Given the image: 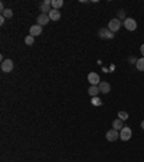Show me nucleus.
Returning <instances> with one entry per match:
<instances>
[{
  "label": "nucleus",
  "mask_w": 144,
  "mask_h": 162,
  "mask_svg": "<svg viewBox=\"0 0 144 162\" xmlns=\"http://www.w3.org/2000/svg\"><path fill=\"white\" fill-rule=\"evenodd\" d=\"M131 135H133L131 129H130V127H127V126H124L123 129L120 130V139H121V141H124V142L130 141V139H131Z\"/></svg>",
  "instance_id": "obj_1"
},
{
  "label": "nucleus",
  "mask_w": 144,
  "mask_h": 162,
  "mask_svg": "<svg viewBox=\"0 0 144 162\" xmlns=\"http://www.w3.org/2000/svg\"><path fill=\"white\" fill-rule=\"evenodd\" d=\"M107 28H108L110 30H111L112 33L118 32L120 28H121V21H120V19H111V21H110V23H108Z\"/></svg>",
  "instance_id": "obj_2"
},
{
  "label": "nucleus",
  "mask_w": 144,
  "mask_h": 162,
  "mask_svg": "<svg viewBox=\"0 0 144 162\" xmlns=\"http://www.w3.org/2000/svg\"><path fill=\"white\" fill-rule=\"evenodd\" d=\"M124 28L127 30H130V32H133V30L137 29V22L134 21V19H131V17H127V19L124 21Z\"/></svg>",
  "instance_id": "obj_3"
},
{
  "label": "nucleus",
  "mask_w": 144,
  "mask_h": 162,
  "mask_svg": "<svg viewBox=\"0 0 144 162\" xmlns=\"http://www.w3.org/2000/svg\"><path fill=\"white\" fill-rule=\"evenodd\" d=\"M2 71H3V72H12L13 71V61L12 59H3V61H2Z\"/></svg>",
  "instance_id": "obj_4"
},
{
  "label": "nucleus",
  "mask_w": 144,
  "mask_h": 162,
  "mask_svg": "<svg viewBox=\"0 0 144 162\" xmlns=\"http://www.w3.org/2000/svg\"><path fill=\"white\" fill-rule=\"evenodd\" d=\"M98 35H99L101 39H112V38H114V33L108 29V28H103V29H99Z\"/></svg>",
  "instance_id": "obj_5"
},
{
  "label": "nucleus",
  "mask_w": 144,
  "mask_h": 162,
  "mask_svg": "<svg viewBox=\"0 0 144 162\" xmlns=\"http://www.w3.org/2000/svg\"><path fill=\"white\" fill-rule=\"evenodd\" d=\"M88 81H89L91 86H99L101 80H99V75L97 72H89L88 74Z\"/></svg>",
  "instance_id": "obj_6"
},
{
  "label": "nucleus",
  "mask_w": 144,
  "mask_h": 162,
  "mask_svg": "<svg viewBox=\"0 0 144 162\" xmlns=\"http://www.w3.org/2000/svg\"><path fill=\"white\" fill-rule=\"evenodd\" d=\"M105 137H107V141L114 142V141H117V139L120 137V132H118V130H115V129H111V130H108V132H107Z\"/></svg>",
  "instance_id": "obj_7"
},
{
  "label": "nucleus",
  "mask_w": 144,
  "mask_h": 162,
  "mask_svg": "<svg viewBox=\"0 0 144 162\" xmlns=\"http://www.w3.org/2000/svg\"><path fill=\"white\" fill-rule=\"evenodd\" d=\"M49 22H50L49 15H45V13H41V15L37 16V25L45 26V25H48Z\"/></svg>",
  "instance_id": "obj_8"
},
{
  "label": "nucleus",
  "mask_w": 144,
  "mask_h": 162,
  "mask_svg": "<svg viewBox=\"0 0 144 162\" xmlns=\"http://www.w3.org/2000/svg\"><path fill=\"white\" fill-rule=\"evenodd\" d=\"M98 87H99V91L103 93V94H108V93L111 91V84L108 83V81H101Z\"/></svg>",
  "instance_id": "obj_9"
},
{
  "label": "nucleus",
  "mask_w": 144,
  "mask_h": 162,
  "mask_svg": "<svg viewBox=\"0 0 144 162\" xmlns=\"http://www.w3.org/2000/svg\"><path fill=\"white\" fill-rule=\"evenodd\" d=\"M52 0H43V3H42L41 9H42V13H45V15H48V13L52 10Z\"/></svg>",
  "instance_id": "obj_10"
},
{
  "label": "nucleus",
  "mask_w": 144,
  "mask_h": 162,
  "mask_svg": "<svg viewBox=\"0 0 144 162\" xmlns=\"http://www.w3.org/2000/svg\"><path fill=\"white\" fill-rule=\"evenodd\" d=\"M42 33V26L41 25H33L30 26V29H29V35H32V36H37V35H41Z\"/></svg>",
  "instance_id": "obj_11"
},
{
  "label": "nucleus",
  "mask_w": 144,
  "mask_h": 162,
  "mask_svg": "<svg viewBox=\"0 0 144 162\" xmlns=\"http://www.w3.org/2000/svg\"><path fill=\"white\" fill-rule=\"evenodd\" d=\"M48 15H49L50 21L56 22V21H59V19H61V12H59V10H56V9H52V10H50Z\"/></svg>",
  "instance_id": "obj_12"
},
{
  "label": "nucleus",
  "mask_w": 144,
  "mask_h": 162,
  "mask_svg": "<svg viewBox=\"0 0 144 162\" xmlns=\"http://www.w3.org/2000/svg\"><path fill=\"white\" fill-rule=\"evenodd\" d=\"M98 93H101L98 86H91V87L88 88V94H89L91 97H98Z\"/></svg>",
  "instance_id": "obj_13"
},
{
  "label": "nucleus",
  "mask_w": 144,
  "mask_h": 162,
  "mask_svg": "<svg viewBox=\"0 0 144 162\" xmlns=\"http://www.w3.org/2000/svg\"><path fill=\"white\" fill-rule=\"evenodd\" d=\"M124 127V123H123V120L121 119H115L114 122H112V129H115V130H121Z\"/></svg>",
  "instance_id": "obj_14"
},
{
  "label": "nucleus",
  "mask_w": 144,
  "mask_h": 162,
  "mask_svg": "<svg viewBox=\"0 0 144 162\" xmlns=\"http://www.w3.org/2000/svg\"><path fill=\"white\" fill-rule=\"evenodd\" d=\"M62 6H63V0H52V9L59 10Z\"/></svg>",
  "instance_id": "obj_15"
},
{
  "label": "nucleus",
  "mask_w": 144,
  "mask_h": 162,
  "mask_svg": "<svg viewBox=\"0 0 144 162\" xmlns=\"http://www.w3.org/2000/svg\"><path fill=\"white\" fill-rule=\"evenodd\" d=\"M136 67L138 71H144V57L143 58H138L136 61Z\"/></svg>",
  "instance_id": "obj_16"
},
{
  "label": "nucleus",
  "mask_w": 144,
  "mask_h": 162,
  "mask_svg": "<svg viewBox=\"0 0 144 162\" xmlns=\"http://www.w3.org/2000/svg\"><path fill=\"white\" fill-rule=\"evenodd\" d=\"M25 44L28 46H32L33 44H35V36H32V35H28V36L25 38Z\"/></svg>",
  "instance_id": "obj_17"
},
{
  "label": "nucleus",
  "mask_w": 144,
  "mask_h": 162,
  "mask_svg": "<svg viewBox=\"0 0 144 162\" xmlns=\"http://www.w3.org/2000/svg\"><path fill=\"white\" fill-rule=\"evenodd\" d=\"M91 104H92V106H95V107H98V106H103V101H101V99H99V97H92V100H91Z\"/></svg>",
  "instance_id": "obj_18"
},
{
  "label": "nucleus",
  "mask_w": 144,
  "mask_h": 162,
  "mask_svg": "<svg viewBox=\"0 0 144 162\" xmlns=\"http://www.w3.org/2000/svg\"><path fill=\"white\" fill-rule=\"evenodd\" d=\"M2 16L6 17V19H10V17L13 16V12L10 10V9H4L3 12H2Z\"/></svg>",
  "instance_id": "obj_19"
},
{
  "label": "nucleus",
  "mask_w": 144,
  "mask_h": 162,
  "mask_svg": "<svg viewBox=\"0 0 144 162\" xmlns=\"http://www.w3.org/2000/svg\"><path fill=\"white\" fill-rule=\"evenodd\" d=\"M118 119H121V120H127L128 119V113L127 112H118Z\"/></svg>",
  "instance_id": "obj_20"
},
{
  "label": "nucleus",
  "mask_w": 144,
  "mask_h": 162,
  "mask_svg": "<svg viewBox=\"0 0 144 162\" xmlns=\"http://www.w3.org/2000/svg\"><path fill=\"white\" fill-rule=\"evenodd\" d=\"M118 17L125 21V19H127V17H125V12H124V10H120V12H118Z\"/></svg>",
  "instance_id": "obj_21"
},
{
  "label": "nucleus",
  "mask_w": 144,
  "mask_h": 162,
  "mask_svg": "<svg viewBox=\"0 0 144 162\" xmlns=\"http://www.w3.org/2000/svg\"><path fill=\"white\" fill-rule=\"evenodd\" d=\"M140 52H141V55H143V57H144V44L140 46Z\"/></svg>",
  "instance_id": "obj_22"
},
{
  "label": "nucleus",
  "mask_w": 144,
  "mask_h": 162,
  "mask_svg": "<svg viewBox=\"0 0 144 162\" xmlns=\"http://www.w3.org/2000/svg\"><path fill=\"white\" fill-rule=\"evenodd\" d=\"M4 21H6V17H3V16L0 17V25H3V23H4Z\"/></svg>",
  "instance_id": "obj_23"
},
{
  "label": "nucleus",
  "mask_w": 144,
  "mask_h": 162,
  "mask_svg": "<svg viewBox=\"0 0 144 162\" xmlns=\"http://www.w3.org/2000/svg\"><path fill=\"white\" fill-rule=\"evenodd\" d=\"M0 10H2V12L4 10V4L3 3H0Z\"/></svg>",
  "instance_id": "obj_24"
},
{
  "label": "nucleus",
  "mask_w": 144,
  "mask_h": 162,
  "mask_svg": "<svg viewBox=\"0 0 144 162\" xmlns=\"http://www.w3.org/2000/svg\"><path fill=\"white\" fill-rule=\"evenodd\" d=\"M141 129H143V130H144V120H143V122H141Z\"/></svg>",
  "instance_id": "obj_25"
}]
</instances>
